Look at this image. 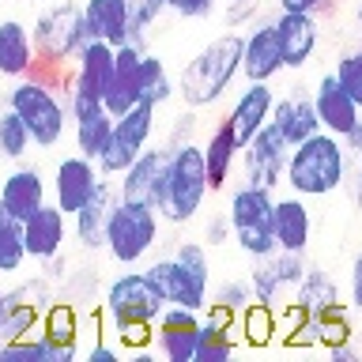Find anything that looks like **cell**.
<instances>
[{"instance_id":"4dcf8cb0","label":"cell","mask_w":362,"mask_h":362,"mask_svg":"<svg viewBox=\"0 0 362 362\" xmlns=\"http://www.w3.org/2000/svg\"><path fill=\"white\" fill-rule=\"evenodd\" d=\"M38 321H42V305H34L23 294V287H0V344L38 332Z\"/></svg>"},{"instance_id":"30bf717a","label":"cell","mask_w":362,"mask_h":362,"mask_svg":"<svg viewBox=\"0 0 362 362\" xmlns=\"http://www.w3.org/2000/svg\"><path fill=\"white\" fill-rule=\"evenodd\" d=\"M151 136H155V106L136 102L129 113L113 117V132H110L106 147H102V155L95 158L98 174L121 177L124 170H129L136 158H140L144 147H151Z\"/></svg>"},{"instance_id":"5bb4252c","label":"cell","mask_w":362,"mask_h":362,"mask_svg":"<svg viewBox=\"0 0 362 362\" xmlns=\"http://www.w3.org/2000/svg\"><path fill=\"white\" fill-rule=\"evenodd\" d=\"M279 72H283V49H279L276 19L249 23L245 45H242V76L249 83H272Z\"/></svg>"},{"instance_id":"d590c367","label":"cell","mask_w":362,"mask_h":362,"mask_svg":"<svg viewBox=\"0 0 362 362\" xmlns=\"http://www.w3.org/2000/svg\"><path fill=\"white\" fill-rule=\"evenodd\" d=\"M30 129L23 124V117L16 110H0V155L4 158H23L30 151Z\"/></svg>"},{"instance_id":"ffe728a7","label":"cell","mask_w":362,"mask_h":362,"mask_svg":"<svg viewBox=\"0 0 362 362\" xmlns=\"http://www.w3.org/2000/svg\"><path fill=\"white\" fill-rule=\"evenodd\" d=\"M147 49L140 42H121L117 53H113V79L102 90V106H106L113 117L129 113L136 102H140V87H136V72H140V57Z\"/></svg>"},{"instance_id":"681fc988","label":"cell","mask_w":362,"mask_h":362,"mask_svg":"<svg viewBox=\"0 0 362 362\" xmlns=\"http://www.w3.org/2000/svg\"><path fill=\"white\" fill-rule=\"evenodd\" d=\"M339 140H344V147H347V155H362V117L355 121V124H351V129L344 132V136H339Z\"/></svg>"},{"instance_id":"4fadbf2b","label":"cell","mask_w":362,"mask_h":362,"mask_svg":"<svg viewBox=\"0 0 362 362\" xmlns=\"http://www.w3.org/2000/svg\"><path fill=\"white\" fill-rule=\"evenodd\" d=\"M197 336H200V310H189V305H170L158 313L155 321V351L166 362H192L197 358Z\"/></svg>"},{"instance_id":"ee69618b","label":"cell","mask_w":362,"mask_h":362,"mask_svg":"<svg viewBox=\"0 0 362 362\" xmlns=\"http://www.w3.org/2000/svg\"><path fill=\"white\" fill-rule=\"evenodd\" d=\"M226 242H234V230H230L226 211H219V215H211V219L204 223V245L219 249V245H226Z\"/></svg>"},{"instance_id":"9c48e42d","label":"cell","mask_w":362,"mask_h":362,"mask_svg":"<svg viewBox=\"0 0 362 362\" xmlns=\"http://www.w3.org/2000/svg\"><path fill=\"white\" fill-rule=\"evenodd\" d=\"M158 230H163V215L147 200H129L117 197L106 219V253L117 264H140V260L158 245Z\"/></svg>"},{"instance_id":"f5cc1de1","label":"cell","mask_w":362,"mask_h":362,"mask_svg":"<svg viewBox=\"0 0 362 362\" xmlns=\"http://www.w3.org/2000/svg\"><path fill=\"white\" fill-rule=\"evenodd\" d=\"M355 197L362 204V155H358V174H355Z\"/></svg>"},{"instance_id":"7a4b0ae2","label":"cell","mask_w":362,"mask_h":362,"mask_svg":"<svg viewBox=\"0 0 362 362\" xmlns=\"http://www.w3.org/2000/svg\"><path fill=\"white\" fill-rule=\"evenodd\" d=\"M242 45H245V34L230 27L189 57V64L177 76V95L189 110L215 106L230 90V83L242 72Z\"/></svg>"},{"instance_id":"cb8c5ba5","label":"cell","mask_w":362,"mask_h":362,"mask_svg":"<svg viewBox=\"0 0 362 362\" xmlns=\"http://www.w3.org/2000/svg\"><path fill=\"white\" fill-rule=\"evenodd\" d=\"M45 200H49V185H45L38 166H16L4 181H0V204H4L11 215H19V219H27L30 211H38Z\"/></svg>"},{"instance_id":"c3c4849f","label":"cell","mask_w":362,"mask_h":362,"mask_svg":"<svg viewBox=\"0 0 362 362\" xmlns=\"http://www.w3.org/2000/svg\"><path fill=\"white\" fill-rule=\"evenodd\" d=\"M121 355H124V347H110L102 336H98L95 344H90V351H87V358H90V362H117Z\"/></svg>"},{"instance_id":"db71d44e","label":"cell","mask_w":362,"mask_h":362,"mask_svg":"<svg viewBox=\"0 0 362 362\" xmlns=\"http://www.w3.org/2000/svg\"><path fill=\"white\" fill-rule=\"evenodd\" d=\"M355 19H358V27H362V0H358V8H355Z\"/></svg>"},{"instance_id":"60d3db41","label":"cell","mask_w":362,"mask_h":362,"mask_svg":"<svg viewBox=\"0 0 362 362\" xmlns=\"http://www.w3.org/2000/svg\"><path fill=\"white\" fill-rule=\"evenodd\" d=\"M163 11H166V0H129V16H132L129 42H140V45H144V34L155 27Z\"/></svg>"},{"instance_id":"7bdbcfd3","label":"cell","mask_w":362,"mask_h":362,"mask_svg":"<svg viewBox=\"0 0 362 362\" xmlns=\"http://www.w3.org/2000/svg\"><path fill=\"white\" fill-rule=\"evenodd\" d=\"M166 11L200 23V19H211L215 11H219V0H166Z\"/></svg>"},{"instance_id":"6da1fadb","label":"cell","mask_w":362,"mask_h":362,"mask_svg":"<svg viewBox=\"0 0 362 362\" xmlns=\"http://www.w3.org/2000/svg\"><path fill=\"white\" fill-rule=\"evenodd\" d=\"M163 310L166 298L147 279V272H121L117 279H110L106 294H102V325L121 339L129 355L151 344L155 321Z\"/></svg>"},{"instance_id":"74e56055","label":"cell","mask_w":362,"mask_h":362,"mask_svg":"<svg viewBox=\"0 0 362 362\" xmlns=\"http://www.w3.org/2000/svg\"><path fill=\"white\" fill-rule=\"evenodd\" d=\"M272 332H279V321H276V310L264 302H249L242 310V336L249 339V344H268Z\"/></svg>"},{"instance_id":"ac0fdd59","label":"cell","mask_w":362,"mask_h":362,"mask_svg":"<svg viewBox=\"0 0 362 362\" xmlns=\"http://www.w3.org/2000/svg\"><path fill=\"white\" fill-rule=\"evenodd\" d=\"M276 34H279V49H283V68L302 72V68L313 61L317 42H321L317 16H310V11H279Z\"/></svg>"},{"instance_id":"83f0119b","label":"cell","mask_w":362,"mask_h":362,"mask_svg":"<svg viewBox=\"0 0 362 362\" xmlns=\"http://www.w3.org/2000/svg\"><path fill=\"white\" fill-rule=\"evenodd\" d=\"M38 57H34V38L30 27L19 19H0V76L23 79L34 72Z\"/></svg>"},{"instance_id":"8992f818","label":"cell","mask_w":362,"mask_h":362,"mask_svg":"<svg viewBox=\"0 0 362 362\" xmlns=\"http://www.w3.org/2000/svg\"><path fill=\"white\" fill-rule=\"evenodd\" d=\"M8 106L23 117V124L30 129V140L34 147H57L68 132V95L61 98L53 87V76H42V72H30L16 79V87L8 90Z\"/></svg>"},{"instance_id":"f907efd6","label":"cell","mask_w":362,"mask_h":362,"mask_svg":"<svg viewBox=\"0 0 362 362\" xmlns=\"http://www.w3.org/2000/svg\"><path fill=\"white\" fill-rule=\"evenodd\" d=\"M321 8H328V0H279V11H310V16H317Z\"/></svg>"},{"instance_id":"836d02e7","label":"cell","mask_w":362,"mask_h":362,"mask_svg":"<svg viewBox=\"0 0 362 362\" xmlns=\"http://www.w3.org/2000/svg\"><path fill=\"white\" fill-rule=\"evenodd\" d=\"M113 132V113L102 106L95 113H87V117H76L72 121V140H76V151L87 155V158H98L102 147H106Z\"/></svg>"},{"instance_id":"e0dca14e","label":"cell","mask_w":362,"mask_h":362,"mask_svg":"<svg viewBox=\"0 0 362 362\" xmlns=\"http://www.w3.org/2000/svg\"><path fill=\"white\" fill-rule=\"evenodd\" d=\"M166 163H170V147H144L140 158L124 170L117 181V192L129 200H147V204H163L166 189Z\"/></svg>"},{"instance_id":"2e32d148","label":"cell","mask_w":362,"mask_h":362,"mask_svg":"<svg viewBox=\"0 0 362 362\" xmlns=\"http://www.w3.org/2000/svg\"><path fill=\"white\" fill-rule=\"evenodd\" d=\"M272 106H276L272 83H249L245 79V87L238 90V98L230 102V110H226V124H230L238 147H245L272 121Z\"/></svg>"},{"instance_id":"bcb514c9","label":"cell","mask_w":362,"mask_h":362,"mask_svg":"<svg viewBox=\"0 0 362 362\" xmlns=\"http://www.w3.org/2000/svg\"><path fill=\"white\" fill-rule=\"evenodd\" d=\"M347 302L351 310L362 313V253L351 260V279H347Z\"/></svg>"},{"instance_id":"52a82bcc","label":"cell","mask_w":362,"mask_h":362,"mask_svg":"<svg viewBox=\"0 0 362 362\" xmlns=\"http://www.w3.org/2000/svg\"><path fill=\"white\" fill-rule=\"evenodd\" d=\"M208 166H204V147L200 144H177L170 147V163H166V189H163V204H158V215L163 223H192L204 211V200H208Z\"/></svg>"},{"instance_id":"f546056e","label":"cell","mask_w":362,"mask_h":362,"mask_svg":"<svg viewBox=\"0 0 362 362\" xmlns=\"http://www.w3.org/2000/svg\"><path fill=\"white\" fill-rule=\"evenodd\" d=\"M38 336L57 351L61 362H72L79 355V313H76V305L53 302L38 321Z\"/></svg>"},{"instance_id":"f6af8a7d","label":"cell","mask_w":362,"mask_h":362,"mask_svg":"<svg viewBox=\"0 0 362 362\" xmlns=\"http://www.w3.org/2000/svg\"><path fill=\"white\" fill-rule=\"evenodd\" d=\"M226 27H234L238 30V23H253L257 19V11H260V4L257 0H226Z\"/></svg>"},{"instance_id":"ba28073f","label":"cell","mask_w":362,"mask_h":362,"mask_svg":"<svg viewBox=\"0 0 362 362\" xmlns=\"http://www.w3.org/2000/svg\"><path fill=\"white\" fill-rule=\"evenodd\" d=\"M226 219H230V230H234V245L245 257L257 260V257H268L279 249L276 245V192L272 189L242 181L230 192Z\"/></svg>"},{"instance_id":"484cf974","label":"cell","mask_w":362,"mask_h":362,"mask_svg":"<svg viewBox=\"0 0 362 362\" xmlns=\"http://www.w3.org/2000/svg\"><path fill=\"white\" fill-rule=\"evenodd\" d=\"M272 124L283 132V140L291 147L310 140L313 132H321V121H317V106H313V95H302V90H291V95L276 98L272 106Z\"/></svg>"},{"instance_id":"b9f144b4","label":"cell","mask_w":362,"mask_h":362,"mask_svg":"<svg viewBox=\"0 0 362 362\" xmlns=\"http://www.w3.org/2000/svg\"><path fill=\"white\" fill-rule=\"evenodd\" d=\"M211 302L215 305H226V310H234V313H242L249 302H253V287H249V276H234V279H223L219 287L211 291Z\"/></svg>"},{"instance_id":"3957f363","label":"cell","mask_w":362,"mask_h":362,"mask_svg":"<svg viewBox=\"0 0 362 362\" xmlns=\"http://www.w3.org/2000/svg\"><path fill=\"white\" fill-rule=\"evenodd\" d=\"M351 166H347V147L339 136L332 132H313L310 140L294 144L287 155V174H283V185L291 192H298L305 200H321L332 197L347 185Z\"/></svg>"},{"instance_id":"7dc6e473","label":"cell","mask_w":362,"mask_h":362,"mask_svg":"<svg viewBox=\"0 0 362 362\" xmlns=\"http://www.w3.org/2000/svg\"><path fill=\"white\" fill-rule=\"evenodd\" d=\"M192 129H197V117H192V110H185V113H181V117L174 121V132H170V147L189 144V140H192Z\"/></svg>"},{"instance_id":"d4e9b609","label":"cell","mask_w":362,"mask_h":362,"mask_svg":"<svg viewBox=\"0 0 362 362\" xmlns=\"http://www.w3.org/2000/svg\"><path fill=\"white\" fill-rule=\"evenodd\" d=\"M313 238V211L305 197L291 192V197H276V245L291 249V253H305Z\"/></svg>"},{"instance_id":"f35d334b","label":"cell","mask_w":362,"mask_h":362,"mask_svg":"<svg viewBox=\"0 0 362 362\" xmlns=\"http://www.w3.org/2000/svg\"><path fill=\"white\" fill-rule=\"evenodd\" d=\"M249 287H253V302H264L276 310L279 294H283V283L276 279V272H272L268 257H257L253 260V272H249Z\"/></svg>"},{"instance_id":"7c38bea8","label":"cell","mask_w":362,"mask_h":362,"mask_svg":"<svg viewBox=\"0 0 362 362\" xmlns=\"http://www.w3.org/2000/svg\"><path fill=\"white\" fill-rule=\"evenodd\" d=\"M242 313L226 310V305L208 302L200 313V336H197V358L192 362H226L242 351Z\"/></svg>"},{"instance_id":"7402d4cb","label":"cell","mask_w":362,"mask_h":362,"mask_svg":"<svg viewBox=\"0 0 362 362\" xmlns=\"http://www.w3.org/2000/svg\"><path fill=\"white\" fill-rule=\"evenodd\" d=\"M313 106H317V121H321V129L332 132V136H344L351 124L362 117V106L347 95L344 87H339L336 72H325L321 79H317V87H313Z\"/></svg>"},{"instance_id":"8fae6325","label":"cell","mask_w":362,"mask_h":362,"mask_svg":"<svg viewBox=\"0 0 362 362\" xmlns=\"http://www.w3.org/2000/svg\"><path fill=\"white\" fill-rule=\"evenodd\" d=\"M287 155H291V144L283 140V132L268 121L264 129L242 147V177L249 185H264V189L276 192L283 185V174H287Z\"/></svg>"},{"instance_id":"f1b7e54d","label":"cell","mask_w":362,"mask_h":362,"mask_svg":"<svg viewBox=\"0 0 362 362\" xmlns=\"http://www.w3.org/2000/svg\"><path fill=\"white\" fill-rule=\"evenodd\" d=\"M83 23H87L90 38H102L110 45L129 42V34H132L129 0H83Z\"/></svg>"},{"instance_id":"1f68e13d","label":"cell","mask_w":362,"mask_h":362,"mask_svg":"<svg viewBox=\"0 0 362 362\" xmlns=\"http://www.w3.org/2000/svg\"><path fill=\"white\" fill-rule=\"evenodd\" d=\"M291 305L298 313H321V310H332V305H344V298H339V287L336 279L328 276L325 268H305V276L294 283L291 291Z\"/></svg>"},{"instance_id":"44dd1931","label":"cell","mask_w":362,"mask_h":362,"mask_svg":"<svg viewBox=\"0 0 362 362\" xmlns=\"http://www.w3.org/2000/svg\"><path fill=\"white\" fill-rule=\"evenodd\" d=\"M117 197H121L117 181H110L106 174H102L95 192H90V200L76 215H68V219H72L76 242L83 249H102V245H106V219H110V208L117 204Z\"/></svg>"},{"instance_id":"603a6c76","label":"cell","mask_w":362,"mask_h":362,"mask_svg":"<svg viewBox=\"0 0 362 362\" xmlns=\"http://www.w3.org/2000/svg\"><path fill=\"white\" fill-rule=\"evenodd\" d=\"M113 53H117V45H110L102 38H87L79 45L76 61H72L76 68H72V76H68V83L102 98V90H106V83L113 79Z\"/></svg>"},{"instance_id":"e575fe53","label":"cell","mask_w":362,"mask_h":362,"mask_svg":"<svg viewBox=\"0 0 362 362\" xmlns=\"http://www.w3.org/2000/svg\"><path fill=\"white\" fill-rule=\"evenodd\" d=\"M27 242H23V219L11 215L4 204H0V272L11 276L27 264Z\"/></svg>"},{"instance_id":"4316f807","label":"cell","mask_w":362,"mask_h":362,"mask_svg":"<svg viewBox=\"0 0 362 362\" xmlns=\"http://www.w3.org/2000/svg\"><path fill=\"white\" fill-rule=\"evenodd\" d=\"M200 147H204V166H208V185H211V192H223L226 185H230V174H234L238 158H242V147H238L226 117L208 132V140H204Z\"/></svg>"},{"instance_id":"9a60e30c","label":"cell","mask_w":362,"mask_h":362,"mask_svg":"<svg viewBox=\"0 0 362 362\" xmlns=\"http://www.w3.org/2000/svg\"><path fill=\"white\" fill-rule=\"evenodd\" d=\"M98 166H95V158H87V155H68V158H61L57 163V170H53V185H49V192H53V204L61 208L64 215H76L83 204L90 200V192H95V185H98Z\"/></svg>"},{"instance_id":"5b68a950","label":"cell","mask_w":362,"mask_h":362,"mask_svg":"<svg viewBox=\"0 0 362 362\" xmlns=\"http://www.w3.org/2000/svg\"><path fill=\"white\" fill-rule=\"evenodd\" d=\"M30 38H34V72L42 76H64V64L76 61L79 45H83L90 34H87V23H83V4L76 0H53L49 8H42L34 16V27H30Z\"/></svg>"},{"instance_id":"d6986e66","label":"cell","mask_w":362,"mask_h":362,"mask_svg":"<svg viewBox=\"0 0 362 362\" xmlns=\"http://www.w3.org/2000/svg\"><path fill=\"white\" fill-rule=\"evenodd\" d=\"M68 230H72V219L57 208V204L45 200L38 211H30L23 219V242H27V257L30 260H49L64 249Z\"/></svg>"},{"instance_id":"d6a6232c","label":"cell","mask_w":362,"mask_h":362,"mask_svg":"<svg viewBox=\"0 0 362 362\" xmlns=\"http://www.w3.org/2000/svg\"><path fill=\"white\" fill-rule=\"evenodd\" d=\"M136 87H140V102H147V106H155V110L177 95V83L170 79L166 61H163V57H155V53H144V57H140Z\"/></svg>"},{"instance_id":"8d00e7d4","label":"cell","mask_w":362,"mask_h":362,"mask_svg":"<svg viewBox=\"0 0 362 362\" xmlns=\"http://www.w3.org/2000/svg\"><path fill=\"white\" fill-rule=\"evenodd\" d=\"M0 362H61V358H57V351L45 344L38 332H30L23 339L0 344Z\"/></svg>"},{"instance_id":"816d5d0a","label":"cell","mask_w":362,"mask_h":362,"mask_svg":"<svg viewBox=\"0 0 362 362\" xmlns=\"http://www.w3.org/2000/svg\"><path fill=\"white\" fill-rule=\"evenodd\" d=\"M328 355H332V358H339V362H355V358H358V351L351 347V339H347V344H336V347H328Z\"/></svg>"},{"instance_id":"277c9868","label":"cell","mask_w":362,"mask_h":362,"mask_svg":"<svg viewBox=\"0 0 362 362\" xmlns=\"http://www.w3.org/2000/svg\"><path fill=\"white\" fill-rule=\"evenodd\" d=\"M147 279L170 305H189V310H208L211 302V257L204 242H181L170 257H158L144 268Z\"/></svg>"},{"instance_id":"ab89813d","label":"cell","mask_w":362,"mask_h":362,"mask_svg":"<svg viewBox=\"0 0 362 362\" xmlns=\"http://www.w3.org/2000/svg\"><path fill=\"white\" fill-rule=\"evenodd\" d=\"M336 79H339V87L347 90L351 98L362 106V45H355V49H347V53H339V61H336Z\"/></svg>"}]
</instances>
